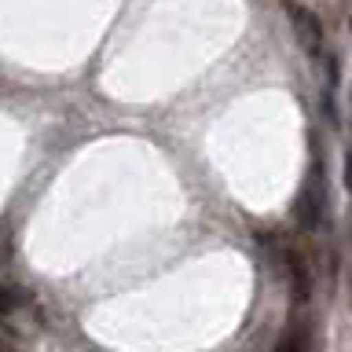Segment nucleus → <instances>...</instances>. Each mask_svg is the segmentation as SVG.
<instances>
[{
  "instance_id": "obj_5",
  "label": "nucleus",
  "mask_w": 352,
  "mask_h": 352,
  "mask_svg": "<svg viewBox=\"0 0 352 352\" xmlns=\"http://www.w3.org/2000/svg\"><path fill=\"white\" fill-rule=\"evenodd\" d=\"M345 187L352 191V151H349V158H345Z\"/></svg>"
},
{
  "instance_id": "obj_3",
  "label": "nucleus",
  "mask_w": 352,
  "mask_h": 352,
  "mask_svg": "<svg viewBox=\"0 0 352 352\" xmlns=\"http://www.w3.org/2000/svg\"><path fill=\"white\" fill-rule=\"evenodd\" d=\"M286 264H290V286H294V297H297V301H308V290H312V283H308L305 261L290 253V261H286Z\"/></svg>"
},
{
  "instance_id": "obj_4",
  "label": "nucleus",
  "mask_w": 352,
  "mask_h": 352,
  "mask_svg": "<svg viewBox=\"0 0 352 352\" xmlns=\"http://www.w3.org/2000/svg\"><path fill=\"white\" fill-rule=\"evenodd\" d=\"M275 352H308V327L305 323H294L279 338V349H275Z\"/></svg>"
},
{
  "instance_id": "obj_1",
  "label": "nucleus",
  "mask_w": 352,
  "mask_h": 352,
  "mask_svg": "<svg viewBox=\"0 0 352 352\" xmlns=\"http://www.w3.org/2000/svg\"><path fill=\"white\" fill-rule=\"evenodd\" d=\"M286 15H290L294 22V33H297V41H301V48L308 55H319L323 52V22H319L316 11H308L301 4H286Z\"/></svg>"
},
{
  "instance_id": "obj_2",
  "label": "nucleus",
  "mask_w": 352,
  "mask_h": 352,
  "mask_svg": "<svg viewBox=\"0 0 352 352\" xmlns=\"http://www.w3.org/2000/svg\"><path fill=\"white\" fill-rule=\"evenodd\" d=\"M297 220H301V228L305 231H312L319 224V195H316V187L308 184L301 195H297Z\"/></svg>"
}]
</instances>
